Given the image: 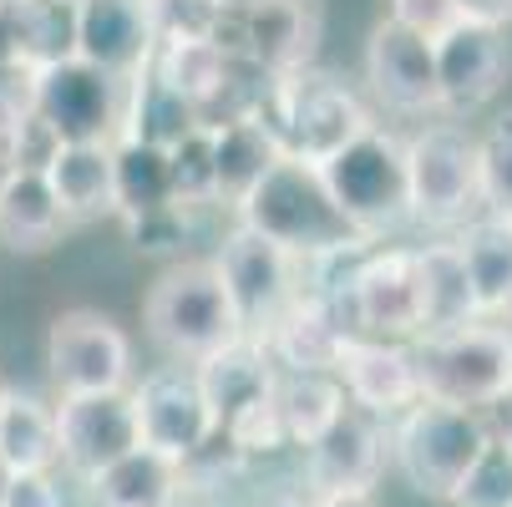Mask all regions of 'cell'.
<instances>
[{"label": "cell", "instance_id": "12", "mask_svg": "<svg viewBox=\"0 0 512 507\" xmlns=\"http://www.w3.org/2000/svg\"><path fill=\"white\" fill-rule=\"evenodd\" d=\"M213 269L229 289V305H234L244 335H264L269 320L300 295V259L284 254L279 244H269L264 234H254L244 224L224 239Z\"/></svg>", "mask_w": 512, "mask_h": 507}, {"label": "cell", "instance_id": "50", "mask_svg": "<svg viewBox=\"0 0 512 507\" xmlns=\"http://www.w3.org/2000/svg\"><path fill=\"white\" fill-rule=\"evenodd\" d=\"M71 6H77V0H71Z\"/></svg>", "mask_w": 512, "mask_h": 507}, {"label": "cell", "instance_id": "10", "mask_svg": "<svg viewBox=\"0 0 512 507\" xmlns=\"http://www.w3.org/2000/svg\"><path fill=\"white\" fill-rule=\"evenodd\" d=\"M46 366L61 396L122 391L132 376V340L102 310H61L46 330Z\"/></svg>", "mask_w": 512, "mask_h": 507}, {"label": "cell", "instance_id": "46", "mask_svg": "<svg viewBox=\"0 0 512 507\" xmlns=\"http://www.w3.org/2000/svg\"><path fill=\"white\" fill-rule=\"evenodd\" d=\"M487 320H497V325L507 330V340H512V295H507V300H502V305H497V310H492Z\"/></svg>", "mask_w": 512, "mask_h": 507}, {"label": "cell", "instance_id": "24", "mask_svg": "<svg viewBox=\"0 0 512 507\" xmlns=\"http://www.w3.org/2000/svg\"><path fill=\"white\" fill-rule=\"evenodd\" d=\"M198 127L193 102H183L153 66H137L132 77H122V132L153 148H173Z\"/></svg>", "mask_w": 512, "mask_h": 507}, {"label": "cell", "instance_id": "14", "mask_svg": "<svg viewBox=\"0 0 512 507\" xmlns=\"http://www.w3.org/2000/svg\"><path fill=\"white\" fill-rule=\"evenodd\" d=\"M436 51V92H442V112L467 117L477 107H487L502 82H507V36L502 26H482L457 16L442 36L431 41Z\"/></svg>", "mask_w": 512, "mask_h": 507}, {"label": "cell", "instance_id": "11", "mask_svg": "<svg viewBox=\"0 0 512 507\" xmlns=\"http://www.w3.org/2000/svg\"><path fill=\"white\" fill-rule=\"evenodd\" d=\"M340 305L355 335L376 340H416L421 335V284H416V249H381L371 244L355 264Z\"/></svg>", "mask_w": 512, "mask_h": 507}, {"label": "cell", "instance_id": "21", "mask_svg": "<svg viewBox=\"0 0 512 507\" xmlns=\"http://www.w3.org/2000/svg\"><path fill=\"white\" fill-rule=\"evenodd\" d=\"M416 284H421V335L482 320V305H477V289H472L457 239H436V244L416 249Z\"/></svg>", "mask_w": 512, "mask_h": 507}, {"label": "cell", "instance_id": "45", "mask_svg": "<svg viewBox=\"0 0 512 507\" xmlns=\"http://www.w3.org/2000/svg\"><path fill=\"white\" fill-rule=\"evenodd\" d=\"M269 507H315V497H310V492H284V497H274Z\"/></svg>", "mask_w": 512, "mask_h": 507}, {"label": "cell", "instance_id": "1", "mask_svg": "<svg viewBox=\"0 0 512 507\" xmlns=\"http://www.w3.org/2000/svg\"><path fill=\"white\" fill-rule=\"evenodd\" d=\"M234 208H239L244 229L264 234L269 244H279L295 259H315V254L350 249V244L371 239L340 213V203L330 198V188L320 178V163H305L295 153H279L264 168V178Z\"/></svg>", "mask_w": 512, "mask_h": 507}, {"label": "cell", "instance_id": "47", "mask_svg": "<svg viewBox=\"0 0 512 507\" xmlns=\"http://www.w3.org/2000/svg\"><path fill=\"white\" fill-rule=\"evenodd\" d=\"M11 477H16V472H11L6 462H0V497H6V487H11Z\"/></svg>", "mask_w": 512, "mask_h": 507}, {"label": "cell", "instance_id": "20", "mask_svg": "<svg viewBox=\"0 0 512 507\" xmlns=\"http://www.w3.org/2000/svg\"><path fill=\"white\" fill-rule=\"evenodd\" d=\"M198 391L213 411V426L229 431L244 411L264 406L274 396V381H279V366L269 360L264 340L259 335H234L229 345H218L213 355L198 360Z\"/></svg>", "mask_w": 512, "mask_h": 507}, {"label": "cell", "instance_id": "4", "mask_svg": "<svg viewBox=\"0 0 512 507\" xmlns=\"http://www.w3.org/2000/svg\"><path fill=\"white\" fill-rule=\"evenodd\" d=\"M411 355H416L421 396H431V401L492 411L512 391V340L487 315L472 325H457V330L416 335Z\"/></svg>", "mask_w": 512, "mask_h": 507}, {"label": "cell", "instance_id": "13", "mask_svg": "<svg viewBox=\"0 0 512 507\" xmlns=\"http://www.w3.org/2000/svg\"><path fill=\"white\" fill-rule=\"evenodd\" d=\"M132 411H137V447L163 452L178 467L218 437L213 411L198 391V376L183 366H163L153 376H142V386H132Z\"/></svg>", "mask_w": 512, "mask_h": 507}, {"label": "cell", "instance_id": "17", "mask_svg": "<svg viewBox=\"0 0 512 507\" xmlns=\"http://www.w3.org/2000/svg\"><path fill=\"white\" fill-rule=\"evenodd\" d=\"M365 82L371 92L406 117L442 112V92H436V51L426 36L406 31L401 21H381L365 41Z\"/></svg>", "mask_w": 512, "mask_h": 507}, {"label": "cell", "instance_id": "9", "mask_svg": "<svg viewBox=\"0 0 512 507\" xmlns=\"http://www.w3.org/2000/svg\"><path fill=\"white\" fill-rule=\"evenodd\" d=\"M406 188H411V219L426 224H457L477 203V137L431 122L406 142Z\"/></svg>", "mask_w": 512, "mask_h": 507}, {"label": "cell", "instance_id": "25", "mask_svg": "<svg viewBox=\"0 0 512 507\" xmlns=\"http://www.w3.org/2000/svg\"><path fill=\"white\" fill-rule=\"evenodd\" d=\"M97 507H173L183 492V467L163 452L132 447L127 457L107 462L97 477H87Z\"/></svg>", "mask_w": 512, "mask_h": 507}, {"label": "cell", "instance_id": "29", "mask_svg": "<svg viewBox=\"0 0 512 507\" xmlns=\"http://www.w3.org/2000/svg\"><path fill=\"white\" fill-rule=\"evenodd\" d=\"M163 203H173L168 148H153V142L117 132L112 137V208L122 219H137V213H153Z\"/></svg>", "mask_w": 512, "mask_h": 507}, {"label": "cell", "instance_id": "37", "mask_svg": "<svg viewBox=\"0 0 512 507\" xmlns=\"http://www.w3.org/2000/svg\"><path fill=\"white\" fill-rule=\"evenodd\" d=\"M11 142H16V168H36V173H41V168L51 163V153L61 148L56 127H51L36 107H31V112H26V117L11 127Z\"/></svg>", "mask_w": 512, "mask_h": 507}, {"label": "cell", "instance_id": "40", "mask_svg": "<svg viewBox=\"0 0 512 507\" xmlns=\"http://www.w3.org/2000/svg\"><path fill=\"white\" fill-rule=\"evenodd\" d=\"M0 507H66V502H61V487L51 482V472H16Z\"/></svg>", "mask_w": 512, "mask_h": 507}, {"label": "cell", "instance_id": "19", "mask_svg": "<svg viewBox=\"0 0 512 507\" xmlns=\"http://www.w3.org/2000/svg\"><path fill=\"white\" fill-rule=\"evenodd\" d=\"M153 46L158 31L148 0H77V46H71V56L112 71V77H132L137 66H148Z\"/></svg>", "mask_w": 512, "mask_h": 507}, {"label": "cell", "instance_id": "34", "mask_svg": "<svg viewBox=\"0 0 512 507\" xmlns=\"http://www.w3.org/2000/svg\"><path fill=\"white\" fill-rule=\"evenodd\" d=\"M477 203L497 219H512V122L477 137Z\"/></svg>", "mask_w": 512, "mask_h": 507}, {"label": "cell", "instance_id": "36", "mask_svg": "<svg viewBox=\"0 0 512 507\" xmlns=\"http://www.w3.org/2000/svg\"><path fill=\"white\" fill-rule=\"evenodd\" d=\"M153 11V31L163 36H213L218 16H224V0H148Z\"/></svg>", "mask_w": 512, "mask_h": 507}, {"label": "cell", "instance_id": "5", "mask_svg": "<svg viewBox=\"0 0 512 507\" xmlns=\"http://www.w3.org/2000/svg\"><path fill=\"white\" fill-rule=\"evenodd\" d=\"M320 178L340 213L360 234H386L411 219V188H406V142L386 127L355 132L340 153L320 163Z\"/></svg>", "mask_w": 512, "mask_h": 507}, {"label": "cell", "instance_id": "41", "mask_svg": "<svg viewBox=\"0 0 512 507\" xmlns=\"http://www.w3.org/2000/svg\"><path fill=\"white\" fill-rule=\"evenodd\" d=\"M457 11L467 21H482V26H507L512 21V0H457Z\"/></svg>", "mask_w": 512, "mask_h": 507}, {"label": "cell", "instance_id": "48", "mask_svg": "<svg viewBox=\"0 0 512 507\" xmlns=\"http://www.w3.org/2000/svg\"><path fill=\"white\" fill-rule=\"evenodd\" d=\"M6 396H11V386H6V381H0V411H6Z\"/></svg>", "mask_w": 512, "mask_h": 507}, {"label": "cell", "instance_id": "28", "mask_svg": "<svg viewBox=\"0 0 512 507\" xmlns=\"http://www.w3.org/2000/svg\"><path fill=\"white\" fill-rule=\"evenodd\" d=\"M345 386L335 371H279L274 381V411H279V426L295 447H310L320 431L345 411Z\"/></svg>", "mask_w": 512, "mask_h": 507}, {"label": "cell", "instance_id": "26", "mask_svg": "<svg viewBox=\"0 0 512 507\" xmlns=\"http://www.w3.org/2000/svg\"><path fill=\"white\" fill-rule=\"evenodd\" d=\"M148 66L158 71V77H163L183 102H193V112H203V107L218 97V87L229 82L234 56L218 46L213 36H163V41L153 46Z\"/></svg>", "mask_w": 512, "mask_h": 507}, {"label": "cell", "instance_id": "49", "mask_svg": "<svg viewBox=\"0 0 512 507\" xmlns=\"http://www.w3.org/2000/svg\"><path fill=\"white\" fill-rule=\"evenodd\" d=\"M0 6H16V0H0Z\"/></svg>", "mask_w": 512, "mask_h": 507}, {"label": "cell", "instance_id": "33", "mask_svg": "<svg viewBox=\"0 0 512 507\" xmlns=\"http://www.w3.org/2000/svg\"><path fill=\"white\" fill-rule=\"evenodd\" d=\"M452 507H512V442L492 437L482 442L477 462L467 467L462 487L452 492Z\"/></svg>", "mask_w": 512, "mask_h": 507}, {"label": "cell", "instance_id": "44", "mask_svg": "<svg viewBox=\"0 0 512 507\" xmlns=\"http://www.w3.org/2000/svg\"><path fill=\"white\" fill-rule=\"evenodd\" d=\"M11 173H16V142H11V132H0V183Z\"/></svg>", "mask_w": 512, "mask_h": 507}, {"label": "cell", "instance_id": "43", "mask_svg": "<svg viewBox=\"0 0 512 507\" xmlns=\"http://www.w3.org/2000/svg\"><path fill=\"white\" fill-rule=\"evenodd\" d=\"M492 416H497V421H487V426L497 431V437H507V442H512V391H507V396L492 406Z\"/></svg>", "mask_w": 512, "mask_h": 507}, {"label": "cell", "instance_id": "15", "mask_svg": "<svg viewBox=\"0 0 512 507\" xmlns=\"http://www.w3.org/2000/svg\"><path fill=\"white\" fill-rule=\"evenodd\" d=\"M137 447V411L132 391H82L61 396L56 406V452L77 477H97L107 462Z\"/></svg>", "mask_w": 512, "mask_h": 507}, {"label": "cell", "instance_id": "39", "mask_svg": "<svg viewBox=\"0 0 512 507\" xmlns=\"http://www.w3.org/2000/svg\"><path fill=\"white\" fill-rule=\"evenodd\" d=\"M31 82H36V71L0 61V132H11L31 112Z\"/></svg>", "mask_w": 512, "mask_h": 507}, {"label": "cell", "instance_id": "35", "mask_svg": "<svg viewBox=\"0 0 512 507\" xmlns=\"http://www.w3.org/2000/svg\"><path fill=\"white\" fill-rule=\"evenodd\" d=\"M127 224V239L137 254H168L188 239V208L183 203H163L153 213H137V219H122Z\"/></svg>", "mask_w": 512, "mask_h": 507}, {"label": "cell", "instance_id": "42", "mask_svg": "<svg viewBox=\"0 0 512 507\" xmlns=\"http://www.w3.org/2000/svg\"><path fill=\"white\" fill-rule=\"evenodd\" d=\"M315 507H381L376 492H325L315 497Z\"/></svg>", "mask_w": 512, "mask_h": 507}, {"label": "cell", "instance_id": "27", "mask_svg": "<svg viewBox=\"0 0 512 507\" xmlns=\"http://www.w3.org/2000/svg\"><path fill=\"white\" fill-rule=\"evenodd\" d=\"M208 132H213V188H218V203H239L264 178V168L279 158V142H274V132L259 117H234V122L208 127Z\"/></svg>", "mask_w": 512, "mask_h": 507}, {"label": "cell", "instance_id": "23", "mask_svg": "<svg viewBox=\"0 0 512 507\" xmlns=\"http://www.w3.org/2000/svg\"><path fill=\"white\" fill-rule=\"evenodd\" d=\"M41 173L66 219H97L112 208V142H61Z\"/></svg>", "mask_w": 512, "mask_h": 507}, {"label": "cell", "instance_id": "8", "mask_svg": "<svg viewBox=\"0 0 512 507\" xmlns=\"http://www.w3.org/2000/svg\"><path fill=\"white\" fill-rule=\"evenodd\" d=\"M213 41L254 61L264 77L300 71L310 66L315 41H320V0H244V6H224Z\"/></svg>", "mask_w": 512, "mask_h": 507}, {"label": "cell", "instance_id": "32", "mask_svg": "<svg viewBox=\"0 0 512 507\" xmlns=\"http://www.w3.org/2000/svg\"><path fill=\"white\" fill-rule=\"evenodd\" d=\"M168 178H173V203H183V208L218 203V188H213V132L208 127H193L183 142L168 148Z\"/></svg>", "mask_w": 512, "mask_h": 507}, {"label": "cell", "instance_id": "51", "mask_svg": "<svg viewBox=\"0 0 512 507\" xmlns=\"http://www.w3.org/2000/svg\"><path fill=\"white\" fill-rule=\"evenodd\" d=\"M173 507H178V502H173Z\"/></svg>", "mask_w": 512, "mask_h": 507}, {"label": "cell", "instance_id": "6", "mask_svg": "<svg viewBox=\"0 0 512 507\" xmlns=\"http://www.w3.org/2000/svg\"><path fill=\"white\" fill-rule=\"evenodd\" d=\"M142 320H148V335L173 355V360H198L213 355L218 345H229L239 330V315L229 305V289L218 279L213 264H178L168 269L148 305H142Z\"/></svg>", "mask_w": 512, "mask_h": 507}, {"label": "cell", "instance_id": "16", "mask_svg": "<svg viewBox=\"0 0 512 507\" xmlns=\"http://www.w3.org/2000/svg\"><path fill=\"white\" fill-rule=\"evenodd\" d=\"M305 492L325 497V492H371L381 467H386V431L381 416L345 406L320 437L305 447Z\"/></svg>", "mask_w": 512, "mask_h": 507}, {"label": "cell", "instance_id": "18", "mask_svg": "<svg viewBox=\"0 0 512 507\" xmlns=\"http://www.w3.org/2000/svg\"><path fill=\"white\" fill-rule=\"evenodd\" d=\"M335 376L345 386V401L371 411V416H401L411 401H421L416 381V355L406 340H376V335H350Z\"/></svg>", "mask_w": 512, "mask_h": 507}, {"label": "cell", "instance_id": "22", "mask_svg": "<svg viewBox=\"0 0 512 507\" xmlns=\"http://www.w3.org/2000/svg\"><path fill=\"white\" fill-rule=\"evenodd\" d=\"M71 219L61 213L46 173L36 168H16L6 183H0V244L16 254H41L61 239Z\"/></svg>", "mask_w": 512, "mask_h": 507}, {"label": "cell", "instance_id": "2", "mask_svg": "<svg viewBox=\"0 0 512 507\" xmlns=\"http://www.w3.org/2000/svg\"><path fill=\"white\" fill-rule=\"evenodd\" d=\"M254 117L274 132L279 153H295L305 163H325L330 153H340L355 132L371 127V112L360 107V97L350 87H340L335 77L300 66L274 77L254 107Z\"/></svg>", "mask_w": 512, "mask_h": 507}, {"label": "cell", "instance_id": "38", "mask_svg": "<svg viewBox=\"0 0 512 507\" xmlns=\"http://www.w3.org/2000/svg\"><path fill=\"white\" fill-rule=\"evenodd\" d=\"M457 16H462L457 0H391V21H401L406 31H416L426 41H436Z\"/></svg>", "mask_w": 512, "mask_h": 507}, {"label": "cell", "instance_id": "7", "mask_svg": "<svg viewBox=\"0 0 512 507\" xmlns=\"http://www.w3.org/2000/svg\"><path fill=\"white\" fill-rule=\"evenodd\" d=\"M31 107L56 127L61 142H112L122 132V77L82 56H56L36 66Z\"/></svg>", "mask_w": 512, "mask_h": 507}, {"label": "cell", "instance_id": "3", "mask_svg": "<svg viewBox=\"0 0 512 507\" xmlns=\"http://www.w3.org/2000/svg\"><path fill=\"white\" fill-rule=\"evenodd\" d=\"M487 437H492V426H487L482 411L421 396V401H411L396 416L391 457H396V467H401L411 492L436 497V502H452V492L462 487V477L477 462Z\"/></svg>", "mask_w": 512, "mask_h": 507}, {"label": "cell", "instance_id": "30", "mask_svg": "<svg viewBox=\"0 0 512 507\" xmlns=\"http://www.w3.org/2000/svg\"><path fill=\"white\" fill-rule=\"evenodd\" d=\"M0 462L11 472H51L61 462L56 452V406L41 396L11 391L0 411Z\"/></svg>", "mask_w": 512, "mask_h": 507}, {"label": "cell", "instance_id": "31", "mask_svg": "<svg viewBox=\"0 0 512 507\" xmlns=\"http://www.w3.org/2000/svg\"><path fill=\"white\" fill-rule=\"evenodd\" d=\"M462 264L472 274L477 305L482 315H492L507 295H512V219H497V213H482L457 234Z\"/></svg>", "mask_w": 512, "mask_h": 507}]
</instances>
